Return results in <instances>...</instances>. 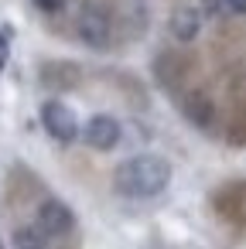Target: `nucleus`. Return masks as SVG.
Here are the masks:
<instances>
[{
  "instance_id": "1",
  "label": "nucleus",
  "mask_w": 246,
  "mask_h": 249,
  "mask_svg": "<svg viewBox=\"0 0 246 249\" xmlns=\"http://www.w3.org/2000/svg\"><path fill=\"white\" fill-rule=\"evenodd\" d=\"M116 181V191L130 195V198H154L168 188L171 181V164L157 154H140V157H130L116 167L113 174Z\"/></svg>"
},
{
  "instance_id": "2",
  "label": "nucleus",
  "mask_w": 246,
  "mask_h": 249,
  "mask_svg": "<svg viewBox=\"0 0 246 249\" xmlns=\"http://www.w3.org/2000/svg\"><path fill=\"white\" fill-rule=\"evenodd\" d=\"M41 126H45L58 143H72V140L82 133L76 113H72L65 103H58V99H48V103L41 106Z\"/></svg>"
},
{
  "instance_id": "3",
  "label": "nucleus",
  "mask_w": 246,
  "mask_h": 249,
  "mask_svg": "<svg viewBox=\"0 0 246 249\" xmlns=\"http://www.w3.org/2000/svg\"><path fill=\"white\" fill-rule=\"evenodd\" d=\"M72 225H76V215H72V208L65 201L48 198L38 208V229H41V235H65Z\"/></svg>"
},
{
  "instance_id": "4",
  "label": "nucleus",
  "mask_w": 246,
  "mask_h": 249,
  "mask_svg": "<svg viewBox=\"0 0 246 249\" xmlns=\"http://www.w3.org/2000/svg\"><path fill=\"white\" fill-rule=\"evenodd\" d=\"M79 35H82V41L89 48H106V41H110V18L96 4L82 7V14H79Z\"/></svg>"
},
{
  "instance_id": "5",
  "label": "nucleus",
  "mask_w": 246,
  "mask_h": 249,
  "mask_svg": "<svg viewBox=\"0 0 246 249\" xmlns=\"http://www.w3.org/2000/svg\"><path fill=\"white\" fill-rule=\"evenodd\" d=\"M82 137H86V143H89L93 150H113V147L120 143V123H116L113 116L99 113V116H93V120L86 123Z\"/></svg>"
},
{
  "instance_id": "6",
  "label": "nucleus",
  "mask_w": 246,
  "mask_h": 249,
  "mask_svg": "<svg viewBox=\"0 0 246 249\" xmlns=\"http://www.w3.org/2000/svg\"><path fill=\"white\" fill-rule=\"evenodd\" d=\"M198 28H202V14H198L195 7H178V11H174L171 31H174L178 41H191V38L198 35Z\"/></svg>"
},
{
  "instance_id": "7",
  "label": "nucleus",
  "mask_w": 246,
  "mask_h": 249,
  "mask_svg": "<svg viewBox=\"0 0 246 249\" xmlns=\"http://www.w3.org/2000/svg\"><path fill=\"white\" fill-rule=\"evenodd\" d=\"M185 116H188L195 126H208V120H212V103H208L205 96H188V99H185Z\"/></svg>"
},
{
  "instance_id": "8",
  "label": "nucleus",
  "mask_w": 246,
  "mask_h": 249,
  "mask_svg": "<svg viewBox=\"0 0 246 249\" xmlns=\"http://www.w3.org/2000/svg\"><path fill=\"white\" fill-rule=\"evenodd\" d=\"M14 249H45V235H41V229L35 225V229H18L14 232Z\"/></svg>"
},
{
  "instance_id": "9",
  "label": "nucleus",
  "mask_w": 246,
  "mask_h": 249,
  "mask_svg": "<svg viewBox=\"0 0 246 249\" xmlns=\"http://www.w3.org/2000/svg\"><path fill=\"white\" fill-rule=\"evenodd\" d=\"M35 7H41V11H48V14H55V11H62L65 7V0H31Z\"/></svg>"
},
{
  "instance_id": "10",
  "label": "nucleus",
  "mask_w": 246,
  "mask_h": 249,
  "mask_svg": "<svg viewBox=\"0 0 246 249\" xmlns=\"http://www.w3.org/2000/svg\"><path fill=\"white\" fill-rule=\"evenodd\" d=\"M7 55H11V45H7V35L0 31V69L7 65Z\"/></svg>"
},
{
  "instance_id": "11",
  "label": "nucleus",
  "mask_w": 246,
  "mask_h": 249,
  "mask_svg": "<svg viewBox=\"0 0 246 249\" xmlns=\"http://www.w3.org/2000/svg\"><path fill=\"white\" fill-rule=\"evenodd\" d=\"M226 4H229L236 14H246V0H226Z\"/></svg>"
},
{
  "instance_id": "12",
  "label": "nucleus",
  "mask_w": 246,
  "mask_h": 249,
  "mask_svg": "<svg viewBox=\"0 0 246 249\" xmlns=\"http://www.w3.org/2000/svg\"><path fill=\"white\" fill-rule=\"evenodd\" d=\"M219 7V0H208V11H215Z\"/></svg>"
},
{
  "instance_id": "13",
  "label": "nucleus",
  "mask_w": 246,
  "mask_h": 249,
  "mask_svg": "<svg viewBox=\"0 0 246 249\" xmlns=\"http://www.w3.org/2000/svg\"><path fill=\"white\" fill-rule=\"evenodd\" d=\"M0 249H4V242H0Z\"/></svg>"
}]
</instances>
